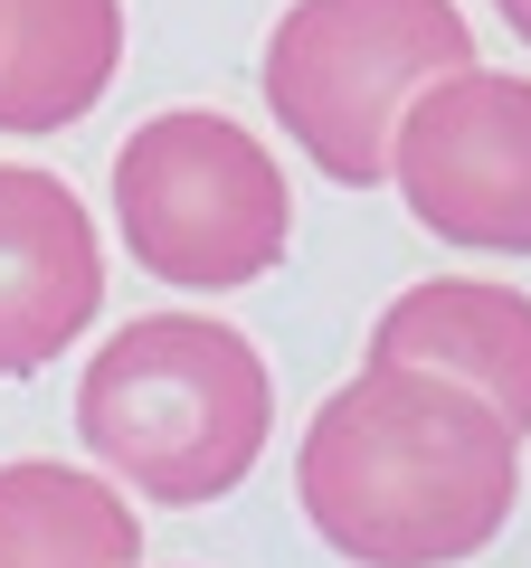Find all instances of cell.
I'll return each instance as SVG.
<instances>
[{"label":"cell","instance_id":"cell-7","mask_svg":"<svg viewBox=\"0 0 531 568\" xmlns=\"http://www.w3.org/2000/svg\"><path fill=\"white\" fill-rule=\"evenodd\" d=\"M370 361H409L474 388L512 436H531V294L484 275H428L370 323Z\"/></svg>","mask_w":531,"mask_h":568},{"label":"cell","instance_id":"cell-10","mask_svg":"<svg viewBox=\"0 0 531 568\" xmlns=\"http://www.w3.org/2000/svg\"><path fill=\"white\" fill-rule=\"evenodd\" d=\"M493 10H503V29H512L522 48H531V0H493Z\"/></svg>","mask_w":531,"mask_h":568},{"label":"cell","instance_id":"cell-3","mask_svg":"<svg viewBox=\"0 0 531 568\" xmlns=\"http://www.w3.org/2000/svg\"><path fill=\"white\" fill-rule=\"evenodd\" d=\"M455 67H474V29L455 0H294L257 58V85L323 181L380 190L409 95Z\"/></svg>","mask_w":531,"mask_h":568},{"label":"cell","instance_id":"cell-4","mask_svg":"<svg viewBox=\"0 0 531 568\" xmlns=\"http://www.w3.org/2000/svg\"><path fill=\"white\" fill-rule=\"evenodd\" d=\"M123 256L181 294H238L294 246V190L247 123L209 104H171L114 152Z\"/></svg>","mask_w":531,"mask_h":568},{"label":"cell","instance_id":"cell-2","mask_svg":"<svg viewBox=\"0 0 531 568\" xmlns=\"http://www.w3.org/2000/svg\"><path fill=\"white\" fill-rule=\"evenodd\" d=\"M266 426H275V379H266L257 342L209 313L123 323L77 379V436L96 474L171 511L228 503L257 474Z\"/></svg>","mask_w":531,"mask_h":568},{"label":"cell","instance_id":"cell-9","mask_svg":"<svg viewBox=\"0 0 531 568\" xmlns=\"http://www.w3.org/2000/svg\"><path fill=\"white\" fill-rule=\"evenodd\" d=\"M0 568H143V521L114 474L0 465Z\"/></svg>","mask_w":531,"mask_h":568},{"label":"cell","instance_id":"cell-5","mask_svg":"<svg viewBox=\"0 0 531 568\" xmlns=\"http://www.w3.org/2000/svg\"><path fill=\"white\" fill-rule=\"evenodd\" d=\"M389 181L428 237L465 256H531V77L455 67L418 85L389 133Z\"/></svg>","mask_w":531,"mask_h":568},{"label":"cell","instance_id":"cell-1","mask_svg":"<svg viewBox=\"0 0 531 568\" xmlns=\"http://www.w3.org/2000/svg\"><path fill=\"white\" fill-rule=\"evenodd\" d=\"M294 503L351 568H465L522 503V436L437 369L361 361L294 446Z\"/></svg>","mask_w":531,"mask_h":568},{"label":"cell","instance_id":"cell-8","mask_svg":"<svg viewBox=\"0 0 531 568\" xmlns=\"http://www.w3.org/2000/svg\"><path fill=\"white\" fill-rule=\"evenodd\" d=\"M123 67V0H0V133H67Z\"/></svg>","mask_w":531,"mask_h":568},{"label":"cell","instance_id":"cell-6","mask_svg":"<svg viewBox=\"0 0 531 568\" xmlns=\"http://www.w3.org/2000/svg\"><path fill=\"white\" fill-rule=\"evenodd\" d=\"M104 313V246L58 171L0 162V379L48 369Z\"/></svg>","mask_w":531,"mask_h":568}]
</instances>
